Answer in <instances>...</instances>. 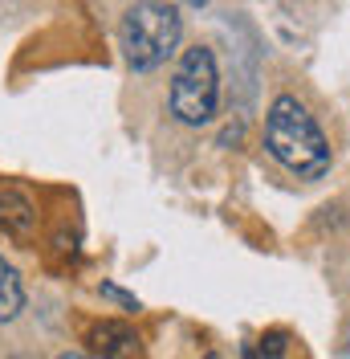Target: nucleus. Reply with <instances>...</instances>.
Here are the masks:
<instances>
[{"label": "nucleus", "instance_id": "9", "mask_svg": "<svg viewBox=\"0 0 350 359\" xmlns=\"http://www.w3.org/2000/svg\"><path fill=\"white\" fill-rule=\"evenodd\" d=\"M57 359H90V355H74V351H69V355H57Z\"/></svg>", "mask_w": 350, "mask_h": 359}, {"label": "nucleus", "instance_id": "10", "mask_svg": "<svg viewBox=\"0 0 350 359\" xmlns=\"http://www.w3.org/2000/svg\"><path fill=\"white\" fill-rule=\"evenodd\" d=\"M188 4H196V8H200V4H208V0H188Z\"/></svg>", "mask_w": 350, "mask_h": 359}, {"label": "nucleus", "instance_id": "5", "mask_svg": "<svg viewBox=\"0 0 350 359\" xmlns=\"http://www.w3.org/2000/svg\"><path fill=\"white\" fill-rule=\"evenodd\" d=\"M24 306V286H21V273L13 262L0 257V323H13Z\"/></svg>", "mask_w": 350, "mask_h": 359}, {"label": "nucleus", "instance_id": "8", "mask_svg": "<svg viewBox=\"0 0 350 359\" xmlns=\"http://www.w3.org/2000/svg\"><path fill=\"white\" fill-rule=\"evenodd\" d=\"M102 294H106V298H114V302H122L127 311H139V298H131V294H122L118 286H102Z\"/></svg>", "mask_w": 350, "mask_h": 359}, {"label": "nucleus", "instance_id": "7", "mask_svg": "<svg viewBox=\"0 0 350 359\" xmlns=\"http://www.w3.org/2000/svg\"><path fill=\"white\" fill-rule=\"evenodd\" d=\"M285 343H289V335H285V331H269V335L261 339V351L269 359H281L285 355Z\"/></svg>", "mask_w": 350, "mask_h": 359}, {"label": "nucleus", "instance_id": "6", "mask_svg": "<svg viewBox=\"0 0 350 359\" xmlns=\"http://www.w3.org/2000/svg\"><path fill=\"white\" fill-rule=\"evenodd\" d=\"M0 224L8 229V233H17V237H24V233H33V204L24 201L21 192H0Z\"/></svg>", "mask_w": 350, "mask_h": 359}, {"label": "nucleus", "instance_id": "3", "mask_svg": "<svg viewBox=\"0 0 350 359\" xmlns=\"http://www.w3.org/2000/svg\"><path fill=\"white\" fill-rule=\"evenodd\" d=\"M220 107V74L208 45L183 49L172 78V114L183 127H208Z\"/></svg>", "mask_w": 350, "mask_h": 359}, {"label": "nucleus", "instance_id": "1", "mask_svg": "<svg viewBox=\"0 0 350 359\" xmlns=\"http://www.w3.org/2000/svg\"><path fill=\"white\" fill-rule=\"evenodd\" d=\"M265 147L269 156L281 163L285 172L302 180H318L330 172V143L318 118L293 98V94H277L269 118H265Z\"/></svg>", "mask_w": 350, "mask_h": 359}, {"label": "nucleus", "instance_id": "2", "mask_svg": "<svg viewBox=\"0 0 350 359\" xmlns=\"http://www.w3.org/2000/svg\"><path fill=\"white\" fill-rule=\"evenodd\" d=\"M179 37H183V17L175 4L163 0H139L118 25V45L127 53V66L139 74L163 66L179 49Z\"/></svg>", "mask_w": 350, "mask_h": 359}, {"label": "nucleus", "instance_id": "4", "mask_svg": "<svg viewBox=\"0 0 350 359\" xmlns=\"http://www.w3.org/2000/svg\"><path fill=\"white\" fill-rule=\"evenodd\" d=\"M86 343L94 355L102 359H131L139 351V335H134V327L127 323H118V318H106V323H94L86 331Z\"/></svg>", "mask_w": 350, "mask_h": 359}, {"label": "nucleus", "instance_id": "11", "mask_svg": "<svg viewBox=\"0 0 350 359\" xmlns=\"http://www.w3.org/2000/svg\"><path fill=\"white\" fill-rule=\"evenodd\" d=\"M208 359H216V355H208Z\"/></svg>", "mask_w": 350, "mask_h": 359}]
</instances>
